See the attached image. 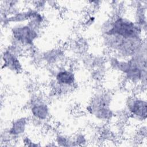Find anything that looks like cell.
Masks as SVG:
<instances>
[{
    "label": "cell",
    "mask_w": 147,
    "mask_h": 147,
    "mask_svg": "<svg viewBox=\"0 0 147 147\" xmlns=\"http://www.w3.org/2000/svg\"><path fill=\"white\" fill-rule=\"evenodd\" d=\"M26 125V120L24 118L18 119L13 122L9 133L13 136H17L23 133L25 130Z\"/></svg>",
    "instance_id": "7"
},
{
    "label": "cell",
    "mask_w": 147,
    "mask_h": 147,
    "mask_svg": "<svg viewBox=\"0 0 147 147\" xmlns=\"http://www.w3.org/2000/svg\"><path fill=\"white\" fill-rule=\"evenodd\" d=\"M146 102L140 98H131L128 102V110L136 117L145 120L146 118Z\"/></svg>",
    "instance_id": "3"
},
{
    "label": "cell",
    "mask_w": 147,
    "mask_h": 147,
    "mask_svg": "<svg viewBox=\"0 0 147 147\" xmlns=\"http://www.w3.org/2000/svg\"><path fill=\"white\" fill-rule=\"evenodd\" d=\"M141 28L137 23L126 18L118 17L111 24V28L106 32L107 36H117L125 39L139 38Z\"/></svg>",
    "instance_id": "1"
},
{
    "label": "cell",
    "mask_w": 147,
    "mask_h": 147,
    "mask_svg": "<svg viewBox=\"0 0 147 147\" xmlns=\"http://www.w3.org/2000/svg\"><path fill=\"white\" fill-rule=\"evenodd\" d=\"M56 83L61 86H72L75 82L74 74L70 70L62 69L56 75Z\"/></svg>",
    "instance_id": "4"
},
{
    "label": "cell",
    "mask_w": 147,
    "mask_h": 147,
    "mask_svg": "<svg viewBox=\"0 0 147 147\" xmlns=\"http://www.w3.org/2000/svg\"><path fill=\"white\" fill-rule=\"evenodd\" d=\"M3 65L13 71H19L21 69V64L18 58L10 51H5L2 56Z\"/></svg>",
    "instance_id": "5"
},
{
    "label": "cell",
    "mask_w": 147,
    "mask_h": 147,
    "mask_svg": "<svg viewBox=\"0 0 147 147\" xmlns=\"http://www.w3.org/2000/svg\"><path fill=\"white\" fill-rule=\"evenodd\" d=\"M32 114L37 119L45 120L49 116L48 106L43 102H37L34 103L31 107Z\"/></svg>",
    "instance_id": "6"
},
{
    "label": "cell",
    "mask_w": 147,
    "mask_h": 147,
    "mask_svg": "<svg viewBox=\"0 0 147 147\" xmlns=\"http://www.w3.org/2000/svg\"><path fill=\"white\" fill-rule=\"evenodd\" d=\"M14 37L19 42L25 44H32L37 34L32 25H23L14 28L12 30Z\"/></svg>",
    "instance_id": "2"
}]
</instances>
